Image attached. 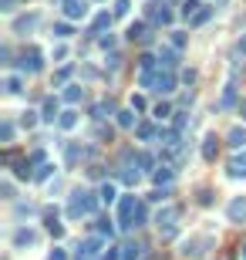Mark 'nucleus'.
<instances>
[{"label": "nucleus", "mask_w": 246, "mask_h": 260, "mask_svg": "<svg viewBox=\"0 0 246 260\" xmlns=\"http://www.w3.org/2000/svg\"><path fill=\"white\" fill-rule=\"evenodd\" d=\"M101 200L98 193H88V189H75L68 196V220H81V216H95Z\"/></svg>", "instance_id": "f257e3e1"}, {"label": "nucleus", "mask_w": 246, "mask_h": 260, "mask_svg": "<svg viewBox=\"0 0 246 260\" xmlns=\"http://www.w3.org/2000/svg\"><path fill=\"white\" fill-rule=\"evenodd\" d=\"M175 220H179V209L169 206V203L152 216V223H155V226H159V233H162V240H172V237H175Z\"/></svg>", "instance_id": "f03ea898"}, {"label": "nucleus", "mask_w": 246, "mask_h": 260, "mask_svg": "<svg viewBox=\"0 0 246 260\" xmlns=\"http://www.w3.org/2000/svg\"><path fill=\"white\" fill-rule=\"evenodd\" d=\"M105 257V240L101 237H84L78 247V260H101Z\"/></svg>", "instance_id": "7ed1b4c3"}, {"label": "nucleus", "mask_w": 246, "mask_h": 260, "mask_svg": "<svg viewBox=\"0 0 246 260\" xmlns=\"http://www.w3.org/2000/svg\"><path fill=\"white\" fill-rule=\"evenodd\" d=\"M38 240H41V233L34 226H17L14 237H10V247L14 250H27V247H38Z\"/></svg>", "instance_id": "20e7f679"}, {"label": "nucleus", "mask_w": 246, "mask_h": 260, "mask_svg": "<svg viewBox=\"0 0 246 260\" xmlns=\"http://www.w3.org/2000/svg\"><path fill=\"white\" fill-rule=\"evenodd\" d=\"M135 209H138V200H135V196H122V200H118V226H122V230L135 226Z\"/></svg>", "instance_id": "39448f33"}, {"label": "nucleus", "mask_w": 246, "mask_h": 260, "mask_svg": "<svg viewBox=\"0 0 246 260\" xmlns=\"http://www.w3.org/2000/svg\"><path fill=\"white\" fill-rule=\"evenodd\" d=\"M41 71H44V54H41L38 48L24 51L20 54V74H41Z\"/></svg>", "instance_id": "423d86ee"}, {"label": "nucleus", "mask_w": 246, "mask_h": 260, "mask_svg": "<svg viewBox=\"0 0 246 260\" xmlns=\"http://www.w3.org/2000/svg\"><path fill=\"white\" fill-rule=\"evenodd\" d=\"M226 220L236 223V226L246 223V196H233V200L226 203Z\"/></svg>", "instance_id": "0eeeda50"}, {"label": "nucleus", "mask_w": 246, "mask_h": 260, "mask_svg": "<svg viewBox=\"0 0 246 260\" xmlns=\"http://www.w3.org/2000/svg\"><path fill=\"white\" fill-rule=\"evenodd\" d=\"M61 10H64V17L68 20H84L88 17V0H64Z\"/></svg>", "instance_id": "6e6552de"}, {"label": "nucleus", "mask_w": 246, "mask_h": 260, "mask_svg": "<svg viewBox=\"0 0 246 260\" xmlns=\"http://www.w3.org/2000/svg\"><path fill=\"white\" fill-rule=\"evenodd\" d=\"M57 118H61V102L51 95V98H44V105H41V122H44V125H54Z\"/></svg>", "instance_id": "1a4fd4ad"}, {"label": "nucleus", "mask_w": 246, "mask_h": 260, "mask_svg": "<svg viewBox=\"0 0 246 260\" xmlns=\"http://www.w3.org/2000/svg\"><path fill=\"white\" fill-rule=\"evenodd\" d=\"M152 92H159V95H172V92H175V74H172V71H162V68H159V74H155V85H152Z\"/></svg>", "instance_id": "9d476101"}, {"label": "nucleus", "mask_w": 246, "mask_h": 260, "mask_svg": "<svg viewBox=\"0 0 246 260\" xmlns=\"http://www.w3.org/2000/svg\"><path fill=\"white\" fill-rule=\"evenodd\" d=\"M98 200H101L105 206L118 203V200H122V196H118V183H115V179H105V183L98 186Z\"/></svg>", "instance_id": "9b49d317"}, {"label": "nucleus", "mask_w": 246, "mask_h": 260, "mask_svg": "<svg viewBox=\"0 0 246 260\" xmlns=\"http://www.w3.org/2000/svg\"><path fill=\"white\" fill-rule=\"evenodd\" d=\"M38 24H41V14L38 10H31V14H24V17L14 20V34H31Z\"/></svg>", "instance_id": "f8f14e48"}, {"label": "nucleus", "mask_w": 246, "mask_h": 260, "mask_svg": "<svg viewBox=\"0 0 246 260\" xmlns=\"http://www.w3.org/2000/svg\"><path fill=\"white\" fill-rule=\"evenodd\" d=\"M226 142H229L233 152H243V149H246V129H243V125H233V129L226 132Z\"/></svg>", "instance_id": "ddd939ff"}, {"label": "nucleus", "mask_w": 246, "mask_h": 260, "mask_svg": "<svg viewBox=\"0 0 246 260\" xmlns=\"http://www.w3.org/2000/svg\"><path fill=\"white\" fill-rule=\"evenodd\" d=\"M159 64H165V71L179 68V48H169V44H162V48H159Z\"/></svg>", "instance_id": "4468645a"}, {"label": "nucleus", "mask_w": 246, "mask_h": 260, "mask_svg": "<svg viewBox=\"0 0 246 260\" xmlns=\"http://www.w3.org/2000/svg\"><path fill=\"white\" fill-rule=\"evenodd\" d=\"M81 98H84V88H81V85H75V81L61 88V102H64V105H71V108H75Z\"/></svg>", "instance_id": "2eb2a0df"}, {"label": "nucleus", "mask_w": 246, "mask_h": 260, "mask_svg": "<svg viewBox=\"0 0 246 260\" xmlns=\"http://www.w3.org/2000/svg\"><path fill=\"white\" fill-rule=\"evenodd\" d=\"M135 139H138V142H155V139H159V125L138 122V125H135Z\"/></svg>", "instance_id": "dca6fc26"}, {"label": "nucleus", "mask_w": 246, "mask_h": 260, "mask_svg": "<svg viewBox=\"0 0 246 260\" xmlns=\"http://www.w3.org/2000/svg\"><path fill=\"white\" fill-rule=\"evenodd\" d=\"M229 176H233V179H246V149L229 159Z\"/></svg>", "instance_id": "f3484780"}, {"label": "nucleus", "mask_w": 246, "mask_h": 260, "mask_svg": "<svg viewBox=\"0 0 246 260\" xmlns=\"http://www.w3.org/2000/svg\"><path fill=\"white\" fill-rule=\"evenodd\" d=\"M24 81H27V74H7V78H3V92L7 95H20L24 92Z\"/></svg>", "instance_id": "a211bd4d"}, {"label": "nucleus", "mask_w": 246, "mask_h": 260, "mask_svg": "<svg viewBox=\"0 0 246 260\" xmlns=\"http://www.w3.org/2000/svg\"><path fill=\"white\" fill-rule=\"evenodd\" d=\"M216 149H219L216 132H206V135H203V159H206V162H212V159H216Z\"/></svg>", "instance_id": "6ab92c4d"}, {"label": "nucleus", "mask_w": 246, "mask_h": 260, "mask_svg": "<svg viewBox=\"0 0 246 260\" xmlns=\"http://www.w3.org/2000/svg\"><path fill=\"white\" fill-rule=\"evenodd\" d=\"M172 179H175V169H172V166H159L155 172H152V183H155V186H162V189H165Z\"/></svg>", "instance_id": "aec40b11"}, {"label": "nucleus", "mask_w": 246, "mask_h": 260, "mask_svg": "<svg viewBox=\"0 0 246 260\" xmlns=\"http://www.w3.org/2000/svg\"><path fill=\"white\" fill-rule=\"evenodd\" d=\"M149 14H152V20H155V24H165V27H172V24H175V14H172L169 7H149Z\"/></svg>", "instance_id": "412c9836"}, {"label": "nucleus", "mask_w": 246, "mask_h": 260, "mask_svg": "<svg viewBox=\"0 0 246 260\" xmlns=\"http://www.w3.org/2000/svg\"><path fill=\"white\" fill-rule=\"evenodd\" d=\"M115 122H118V129H135L138 122H135V108H118L115 111Z\"/></svg>", "instance_id": "4be33fe9"}, {"label": "nucleus", "mask_w": 246, "mask_h": 260, "mask_svg": "<svg viewBox=\"0 0 246 260\" xmlns=\"http://www.w3.org/2000/svg\"><path fill=\"white\" fill-rule=\"evenodd\" d=\"M142 257H145V247H142V243L128 240L125 247H122V260H142Z\"/></svg>", "instance_id": "5701e85b"}, {"label": "nucleus", "mask_w": 246, "mask_h": 260, "mask_svg": "<svg viewBox=\"0 0 246 260\" xmlns=\"http://www.w3.org/2000/svg\"><path fill=\"white\" fill-rule=\"evenodd\" d=\"M51 34H54V41H68V37L75 34V24L71 20H57L54 27H51Z\"/></svg>", "instance_id": "b1692460"}, {"label": "nucleus", "mask_w": 246, "mask_h": 260, "mask_svg": "<svg viewBox=\"0 0 246 260\" xmlns=\"http://www.w3.org/2000/svg\"><path fill=\"white\" fill-rule=\"evenodd\" d=\"M14 135H17V125L3 115V122H0V142H3V146H10V142H14Z\"/></svg>", "instance_id": "393cba45"}, {"label": "nucleus", "mask_w": 246, "mask_h": 260, "mask_svg": "<svg viewBox=\"0 0 246 260\" xmlns=\"http://www.w3.org/2000/svg\"><path fill=\"white\" fill-rule=\"evenodd\" d=\"M118 179H122L125 186H138V183H142V172H138L135 166H122V172H118Z\"/></svg>", "instance_id": "a878e982"}, {"label": "nucleus", "mask_w": 246, "mask_h": 260, "mask_svg": "<svg viewBox=\"0 0 246 260\" xmlns=\"http://www.w3.org/2000/svg\"><path fill=\"white\" fill-rule=\"evenodd\" d=\"M57 125H61L64 132L78 129V111L75 108H64V111H61V118H57Z\"/></svg>", "instance_id": "bb28decb"}, {"label": "nucleus", "mask_w": 246, "mask_h": 260, "mask_svg": "<svg viewBox=\"0 0 246 260\" xmlns=\"http://www.w3.org/2000/svg\"><path fill=\"white\" fill-rule=\"evenodd\" d=\"M68 54H71L68 41H57L54 48H51V61H54V64H64V61H68Z\"/></svg>", "instance_id": "cd10ccee"}, {"label": "nucleus", "mask_w": 246, "mask_h": 260, "mask_svg": "<svg viewBox=\"0 0 246 260\" xmlns=\"http://www.w3.org/2000/svg\"><path fill=\"white\" fill-rule=\"evenodd\" d=\"M115 14H108V10H101V14H95V20H91V34H105V27L112 24Z\"/></svg>", "instance_id": "c85d7f7f"}, {"label": "nucleus", "mask_w": 246, "mask_h": 260, "mask_svg": "<svg viewBox=\"0 0 246 260\" xmlns=\"http://www.w3.org/2000/svg\"><path fill=\"white\" fill-rule=\"evenodd\" d=\"M203 10V3L199 0H182V7H179V17H186V20H192L196 14Z\"/></svg>", "instance_id": "c756f323"}, {"label": "nucleus", "mask_w": 246, "mask_h": 260, "mask_svg": "<svg viewBox=\"0 0 246 260\" xmlns=\"http://www.w3.org/2000/svg\"><path fill=\"white\" fill-rule=\"evenodd\" d=\"M169 115H172V105H169V102H159V105H152V118H155L159 125H162Z\"/></svg>", "instance_id": "7c9ffc66"}, {"label": "nucleus", "mask_w": 246, "mask_h": 260, "mask_svg": "<svg viewBox=\"0 0 246 260\" xmlns=\"http://www.w3.org/2000/svg\"><path fill=\"white\" fill-rule=\"evenodd\" d=\"M31 166H34L31 159H17L10 169H14V176H17V179H31Z\"/></svg>", "instance_id": "2f4dec72"}, {"label": "nucleus", "mask_w": 246, "mask_h": 260, "mask_svg": "<svg viewBox=\"0 0 246 260\" xmlns=\"http://www.w3.org/2000/svg\"><path fill=\"white\" fill-rule=\"evenodd\" d=\"M44 223H47V233H51V237H64V226H61V223H57V213H47V216H44Z\"/></svg>", "instance_id": "473e14b6"}, {"label": "nucleus", "mask_w": 246, "mask_h": 260, "mask_svg": "<svg viewBox=\"0 0 246 260\" xmlns=\"http://www.w3.org/2000/svg\"><path fill=\"white\" fill-rule=\"evenodd\" d=\"M68 78H71V68H68V64H61V68H57V74H54V88H64V85H71Z\"/></svg>", "instance_id": "72a5a7b5"}, {"label": "nucleus", "mask_w": 246, "mask_h": 260, "mask_svg": "<svg viewBox=\"0 0 246 260\" xmlns=\"http://www.w3.org/2000/svg\"><path fill=\"white\" fill-rule=\"evenodd\" d=\"M54 162H44V166L38 169V172H34V179H41V183H51V176H54Z\"/></svg>", "instance_id": "f704fd0d"}, {"label": "nucleus", "mask_w": 246, "mask_h": 260, "mask_svg": "<svg viewBox=\"0 0 246 260\" xmlns=\"http://www.w3.org/2000/svg\"><path fill=\"white\" fill-rule=\"evenodd\" d=\"M112 14L115 17H128V14H132V0H115Z\"/></svg>", "instance_id": "c9c22d12"}, {"label": "nucleus", "mask_w": 246, "mask_h": 260, "mask_svg": "<svg viewBox=\"0 0 246 260\" xmlns=\"http://www.w3.org/2000/svg\"><path fill=\"white\" fill-rule=\"evenodd\" d=\"M135 166H142V169H152V172L159 169V166H155V159H152L149 152H138V156H135Z\"/></svg>", "instance_id": "e433bc0d"}, {"label": "nucleus", "mask_w": 246, "mask_h": 260, "mask_svg": "<svg viewBox=\"0 0 246 260\" xmlns=\"http://www.w3.org/2000/svg\"><path fill=\"white\" fill-rule=\"evenodd\" d=\"M233 102H236V88H233V85H226V88H223V98H219V108H229Z\"/></svg>", "instance_id": "4c0bfd02"}, {"label": "nucleus", "mask_w": 246, "mask_h": 260, "mask_svg": "<svg viewBox=\"0 0 246 260\" xmlns=\"http://www.w3.org/2000/svg\"><path fill=\"white\" fill-rule=\"evenodd\" d=\"M108 115H115L108 102H101V105H95V108H91V118H108Z\"/></svg>", "instance_id": "58836bf2"}, {"label": "nucleus", "mask_w": 246, "mask_h": 260, "mask_svg": "<svg viewBox=\"0 0 246 260\" xmlns=\"http://www.w3.org/2000/svg\"><path fill=\"white\" fill-rule=\"evenodd\" d=\"M98 237H115V223L112 220H98Z\"/></svg>", "instance_id": "ea45409f"}, {"label": "nucleus", "mask_w": 246, "mask_h": 260, "mask_svg": "<svg viewBox=\"0 0 246 260\" xmlns=\"http://www.w3.org/2000/svg\"><path fill=\"white\" fill-rule=\"evenodd\" d=\"M128 37H145V24H142V20H132V24H128Z\"/></svg>", "instance_id": "a19ab883"}, {"label": "nucleus", "mask_w": 246, "mask_h": 260, "mask_svg": "<svg viewBox=\"0 0 246 260\" xmlns=\"http://www.w3.org/2000/svg\"><path fill=\"white\" fill-rule=\"evenodd\" d=\"M128 108H135V111H145V108H149V102H145V95H132V102H128Z\"/></svg>", "instance_id": "79ce46f5"}, {"label": "nucleus", "mask_w": 246, "mask_h": 260, "mask_svg": "<svg viewBox=\"0 0 246 260\" xmlns=\"http://www.w3.org/2000/svg\"><path fill=\"white\" fill-rule=\"evenodd\" d=\"M209 17H212V7H203V10H199V14L192 17V27H199V24H206Z\"/></svg>", "instance_id": "37998d69"}, {"label": "nucleus", "mask_w": 246, "mask_h": 260, "mask_svg": "<svg viewBox=\"0 0 246 260\" xmlns=\"http://www.w3.org/2000/svg\"><path fill=\"white\" fill-rule=\"evenodd\" d=\"M145 220H149V209H145V203H138V209H135V226H145Z\"/></svg>", "instance_id": "c03bdc74"}, {"label": "nucleus", "mask_w": 246, "mask_h": 260, "mask_svg": "<svg viewBox=\"0 0 246 260\" xmlns=\"http://www.w3.org/2000/svg\"><path fill=\"white\" fill-rule=\"evenodd\" d=\"M186 125H189V115H182V111H179V115H175V125H172V129H175V132H186Z\"/></svg>", "instance_id": "a18cd8bd"}, {"label": "nucleus", "mask_w": 246, "mask_h": 260, "mask_svg": "<svg viewBox=\"0 0 246 260\" xmlns=\"http://www.w3.org/2000/svg\"><path fill=\"white\" fill-rule=\"evenodd\" d=\"M0 189H3V200H14V183H10V176H3V186H0Z\"/></svg>", "instance_id": "49530a36"}, {"label": "nucleus", "mask_w": 246, "mask_h": 260, "mask_svg": "<svg viewBox=\"0 0 246 260\" xmlns=\"http://www.w3.org/2000/svg\"><path fill=\"white\" fill-rule=\"evenodd\" d=\"M172 34V48H186V34L182 31H169Z\"/></svg>", "instance_id": "de8ad7c7"}, {"label": "nucleus", "mask_w": 246, "mask_h": 260, "mask_svg": "<svg viewBox=\"0 0 246 260\" xmlns=\"http://www.w3.org/2000/svg\"><path fill=\"white\" fill-rule=\"evenodd\" d=\"M98 44H101V48H115V37H112V31H105V34L98 37Z\"/></svg>", "instance_id": "09e8293b"}, {"label": "nucleus", "mask_w": 246, "mask_h": 260, "mask_svg": "<svg viewBox=\"0 0 246 260\" xmlns=\"http://www.w3.org/2000/svg\"><path fill=\"white\" fill-rule=\"evenodd\" d=\"M47 260H68V250H61V247H54V250L47 254Z\"/></svg>", "instance_id": "8fccbe9b"}, {"label": "nucleus", "mask_w": 246, "mask_h": 260, "mask_svg": "<svg viewBox=\"0 0 246 260\" xmlns=\"http://www.w3.org/2000/svg\"><path fill=\"white\" fill-rule=\"evenodd\" d=\"M165 200V189H152L149 193V203H162Z\"/></svg>", "instance_id": "3c124183"}, {"label": "nucleus", "mask_w": 246, "mask_h": 260, "mask_svg": "<svg viewBox=\"0 0 246 260\" xmlns=\"http://www.w3.org/2000/svg\"><path fill=\"white\" fill-rule=\"evenodd\" d=\"M101 260H122V250H115V247H108V250H105V257Z\"/></svg>", "instance_id": "603ef678"}, {"label": "nucleus", "mask_w": 246, "mask_h": 260, "mask_svg": "<svg viewBox=\"0 0 246 260\" xmlns=\"http://www.w3.org/2000/svg\"><path fill=\"white\" fill-rule=\"evenodd\" d=\"M31 162H34V166H38V162L44 166V149H38V152H31Z\"/></svg>", "instance_id": "864d4df0"}, {"label": "nucleus", "mask_w": 246, "mask_h": 260, "mask_svg": "<svg viewBox=\"0 0 246 260\" xmlns=\"http://www.w3.org/2000/svg\"><path fill=\"white\" fill-rule=\"evenodd\" d=\"M199 203H203V206L212 203V193H209V189H203V193H199Z\"/></svg>", "instance_id": "5fc2aeb1"}, {"label": "nucleus", "mask_w": 246, "mask_h": 260, "mask_svg": "<svg viewBox=\"0 0 246 260\" xmlns=\"http://www.w3.org/2000/svg\"><path fill=\"white\" fill-rule=\"evenodd\" d=\"M236 51H240V54H246V34L240 37V41H236Z\"/></svg>", "instance_id": "6e6d98bb"}, {"label": "nucleus", "mask_w": 246, "mask_h": 260, "mask_svg": "<svg viewBox=\"0 0 246 260\" xmlns=\"http://www.w3.org/2000/svg\"><path fill=\"white\" fill-rule=\"evenodd\" d=\"M240 118H243V122H246V98H243V102H240Z\"/></svg>", "instance_id": "4d7b16f0"}, {"label": "nucleus", "mask_w": 246, "mask_h": 260, "mask_svg": "<svg viewBox=\"0 0 246 260\" xmlns=\"http://www.w3.org/2000/svg\"><path fill=\"white\" fill-rule=\"evenodd\" d=\"M240 254H243V260H246V243H243V250H240Z\"/></svg>", "instance_id": "13d9d810"}]
</instances>
